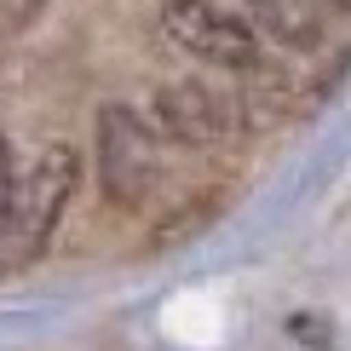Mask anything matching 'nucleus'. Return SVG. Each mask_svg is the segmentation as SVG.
<instances>
[{
    "label": "nucleus",
    "instance_id": "2",
    "mask_svg": "<svg viewBox=\"0 0 351 351\" xmlns=\"http://www.w3.org/2000/svg\"><path fill=\"white\" fill-rule=\"evenodd\" d=\"M98 179H104L110 202H144L150 184L162 179V144H156L150 121L127 104L98 110Z\"/></svg>",
    "mask_w": 351,
    "mask_h": 351
},
{
    "label": "nucleus",
    "instance_id": "4",
    "mask_svg": "<svg viewBox=\"0 0 351 351\" xmlns=\"http://www.w3.org/2000/svg\"><path fill=\"white\" fill-rule=\"evenodd\" d=\"M247 23L254 35H271L276 47L323 52L351 23V0H247Z\"/></svg>",
    "mask_w": 351,
    "mask_h": 351
},
{
    "label": "nucleus",
    "instance_id": "8",
    "mask_svg": "<svg viewBox=\"0 0 351 351\" xmlns=\"http://www.w3.org/2000/svg\"><path fill=\"white\" fill-rule=\"evenodd\" d=\"M12 196V150H6V133H0V208Z\"/></svg>",
    "mask_w": 351,
    "mask_h": 351
},
{
    "label": "nucleus",
    "instance_id": "6",
    "mask_svg": "<svg viewBox=\"0 0 351 351\" xmlns=\"http://www.w3.org/2000/svg\"><path fill=\"white\" fill-rule=\"evenodd\" d=\"M288 334H294L300 346H317V351L334 346V323H328V317H311V311H294V317H288Z\"/></svg>",
    "mask_w": 351,
    "mask_h": 351
},
{
    "label": "nucleus",
    "instance_id": "3",
    "mask_svg": "<svg viewBox=\"0 0 351 351\" xmlns=\"http://www.w3.org/2000/svg\"><path fill=\"white\" fill-rule=\"evenodd\" d=\"M162 29L179 52H190L196 64H219V69H254L259 64V35L247 18H230L213 0H167L162 6Z\"/></svg>",
    "mask_w": 351,
    "mask_h": 351
},
{
    "label": "nucleus",
    "instance_id": "5",
    "mask_svg": "<svg viewBox=\"0 0 351 351\" xmlns=\"http://www.w3.org/2000/svg\"><path fill=\"white\" fill-rule=\"evenodd\" d=\"M156 110H162V127L179 144H219L237 127V104L225 93H213L208 81H173L156 93Z\"/></svg>",
    "mask_w": 351,
    "mask_h": 351
},
{
    "label": "nucleus",
    "instance_id": "1",
    "mask_svg": "<svg viewBox=\"0 0 351 351\" xmlns=\"http://www.w3.org/2000/svg\"><path fill=\"white\" fill-rule=\"evenodd\" d=\"M75 184H81V156L69 144H52L29 179H12V196L0 208V276L23 271L29 259L47 254L58 219L75 202Z\"/></svg>",
    "mask_w": 351,
    "mask_h": 351
},
{
    "label": "nucleus",
    "instance_id": "7",
    "mask_svg": "<svg viewBox=\"0 0 351 351\" xmlns=\"http://www.w3.org/2000/svg\"><path fill=\"white\" fill-rule=\"evenodd\" d=\"M40 0H0V35H23L29 23H35Z\"/></svg>",
    "mask_w": 351,
    "mask_h": 351
}]
</instances>
